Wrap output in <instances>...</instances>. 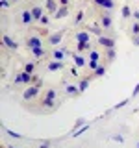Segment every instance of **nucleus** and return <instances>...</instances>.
<instances>
[{
	"label": "nucleus",
	"instance_id": "f257e3e1",
	"mask_svg": "<svg viewBox=\"0 0 139 148\" xmlns=\"http://www.w3.org/2000/svg\"><path fill=\"white\" fill-rule=\"evenodd\" d=\"M56 98H58V92H56V89H48L43 96H41V102H39V104L43 106V108H46V109H54L56 108Z\"/></svg>",
	"mask_w": 139,
	"mask_h": 148
},
{
	"label": "nucleus",
	"instance_id": "f03ea898",
	"mask_svg": "<svg viewBox=\"0 0 139 148\" xmlns=\"http://www.w3.org/2000/svg\"><path fill=\"white\" fill-rule=\"evenodd\" d=\"M39 91H41L39 85H28L24 89V92H22V98H24V100H34V98H37Z\"/></svg>",
	"mask_w": 139,
	"mask_h": 148
},
{
	"label": "nucleus",
	"instance_id": "7ed1b4c3",
	"mask_svg": "<svg viewBox=\"0 0 139 148\" xmlns=\"http://www.w3.org/2000/svg\"><path fill=\"white\" fill-rule=\"evenodd\" d=\"M98 45H102L104 48H115V39L111 35H102L98 37Z\"/></svg>",
	"mask_w": 139,
	"mask_h": 148
},
{
	"label": "nucleus",
	"instance_id": "20e7f679",
	"mask_svg": "<svg viewBox=\"0 0 139 148\" xmlns=\"http://www.w3.org/2000/svg\"><path fill=\"white\" fill-rule=\"evenodd\" d=\"M26 46L28 48H39V46H43V41H41V37H37V35H32V37H28L26 39Z\"/></svg>",
	"mask_w": 139,
	"mask_h": 148
},
{
	"label": "nucleus",
	"instance_id": "39448f33",
	"mask_svg": "<svg viewBox=\"0 0 139 148\" xmlns=\"http://www.w3.org/2000/svg\"><path fill=\"white\" fill-rule=\"evenodd\" d=\"M74 39H76V43H89L91 35H89V32H87V30H83V32H78V34L74 35Z\"/></svg>",
	"mask_w": 139,
	"mask_h": 148
},
{
	"label": "nucleus",
	"instance_id": "423d86ee",
	"mask_svg": "<svg viewBox=\"0 0 139 148\" xmlns=\"http://www.w3.org/2000/svg\"><path fill=\"white\" fill-rule=\"evenodd\" d=\"M63 34H65V32L61 30V32H58V34H50L48 35V45H59V43H61V39H63Z\"/></svg>",
	"mask_w": 139,
	"mask_h": 148
},
{
	"label": "nucleus",
	"instance_id": "0eeeda50",
	"mask_svg": "<svg viewBox=\"0 0 139 148\" xmlns=\"http://www.w3.org/2000/svg\"><path fill=\"white\" fill-rule=\"evenodd\" d=\"M72 56V59H74V65H76L78 69H82V67H85V58H83L82 54H76V52H71Z\"/></svg>",
	"mask_w": 139,
	"mask_h": 148
},
{
	"label": "nucleus",
	"instance_id": "6e6552de",
	"mask_svg": "<svg viewBox=\"0 0 139 148\" xmlns=\"http://www.w3.org/2000/svg\"><path fill=\"white\" fill-rule=\"evenodd\" d=\"M96 6L104 8V9H113L115 8V0H93Z\"/></svg>",
	"mask_w": 139,
	"mask_h": 148
},
{
	"label": "nucleus",
	"instance_id": "1a4fd4ad",
	"mask_svg": "<svg viewBox=\"0 0 139 148\" xmlns=\"http://www.w3.org/2000/svg\"><path fill=\"white\" fill-rule=\"evenodd\" d=\"M45 8L48 9V13H52V15H56V11L59 9V4L56 2V0H46V2H45Z\"/></svg>",
	"mask_w": 139,
	"mask_h": 148
},
{
	"label": "nucleus",
	"instance_id": "9d476101",
	"mask_svg": "<svg viewBox=\"0 0 139 148\" xmlns=\"http://www.w3.org/2000/svg\"><path fill=\"white\" fill-rule=\"evenodd\" d=\"M2 43L6 45L9 50H17V48H19V45H17L15 41H13L11 37H9V35H4V37H2Z\"/></svg>",
	"mask_w": 139,
	"mask_h": 148
},
{
	"label": "nucleus",
	"instance_id": "9b49d317",
	"mask_svg": "<svg viewBox=\"0 0 139 148\" xmlns=\"http://www.w3.org/2000/svg\"><path fill=\"white\" fill-rule=\"evenodd\" d=\"M100 26L104 28V30H109V28H111V17L108 15V13L100 15Z\"/></svg>",
	"mask_w": 139,
	"mask_h": 148
},
{
	"label": "nucleus",
	"instance_id": "f8f14e48",
	"mask_svg": "<svg viewBox=\"0 0 139 148\" xmlns=\"http://www.w3.org/2000/svg\"><path fill=\"white\" fill-rule=\"evenodd\" d=\"M104 58H106V61H115V58H117V50H115V48H104Z\"/></svg>",
	"mask_w": 139,
	"mask_h": 148
},
{
	"label": "nucleus",
	"instance_id": "ddd939ff",
	"mask_svg": "<svg viewBox=\"0 0 139 148\" xmlns=\"http://www.w3.org/2000/svg\"><path fill=\"white\" fill-rule=\"evenodd\" d=\"M30 11H32V15H34V21H41L43 15H45V13H43V8H39V6H34Z\"/></svg>",
	"mask_w": 139,
	"mask_h": 148
},
{
	"label": "nucleus",
	"instance_id": "4468645a",
	"mask_svg": "<svg viewBox=\"0 0 139 148\" xmlns=\"http://www.w3.org/2000/svg\"><path fill=\"white\" fill-rule=\"evenodd\" d=\"M89 83H91V76L89 78H82L80 83H78V89H80V92H85L87 89H89Z\"/></svg>",
	"mask_w": 139,
	"mask_h": 148
},
{
	"label": "nucleus",
	"instance_id": "2eb2a0df",
	"mask_svg": "<svg viewBox=\"0 0 139 148\" xmlns=\"http://www.w3.org/2000/svg\"><path fill=\"white\" fill-rule=\"evenodd\" d=\"M85 30L89 32V34H95V35H98V37H102V35H104V28H102V26H85Z\"/></svg>",
	"mask_w": 139,
	"mask_h": 148
},
{
	"label": "nucleus",
	"instance_id": "dca6fc26",
	"mask_svg": "<svg viewBox=\"0 0 139 148\" xmlns=\"http://www.w3.org/2000/svg\"><path fill=\"white\" fill-rule=\"evenodd\" d=\"M30 52H32V56H34V58H37V59H43L45 56H46V52H45L43 46H39V48H32Z\"/></svg>",
	"mask_w": 139,
	"mask_h": 148
},
{
	"label": "nucleus",
	"instance_id": "f3484780",
	"mask_svg": "<svg viewBox=\"0 0 139 148\" xmlns=\"http://www.w3.org/2000/svg\"><path fill=\"white\" fill-rule=\"evenodd\" d=\"M63 67H65V65H63V61H50L46 69H48L50 72H54V71H61Z\"/></svg>",
	"mask_w": 139,
	"mask_h": 148
},
{
	"label": "nucleus",
	"instance_id": "a211bd4d",
	"mask_svg": "<svg viewBox=\"0 0 139 148\" xmlns=\"http://www.w3.org/2000/svg\"><path fill=\"white\" fill-rule=\"evenodd\" d=\"M69 11H71V9H69V6H59V9L58 11H56V18H63V17H67L69 15Z\"/></svg>",
	"mask_w": 139,
	"mask_h": 148
},
{
	"label": "nucleus",
	"instance_id": "6ab92c4d",
	"mask_svg": "<svg viewBox=\"0 0 139 148\" xmlns=\"http://www.w3.org/2000/svg\"><path fill=\"white\" fill-rule=\"evenodd\" d=\"M85 50H91V43H76V54H83Z\"/></svg>",
	"mask_w": 139,
	"mask_h": 148
},
{
	"label": "nucleus",
	"instance_id": "aec40b11",
	"mask_svg": "<svg viewBox=\"0 0 139 148\" xmlns=\"http://www.w3.org/2000/svg\"><path fill=\"white\" fill-rule=\"evenodd\" d=\"M65 91H67V95H69V96H76V95H80V89H78V85H67V87H65Z\"/></svg>",
	"mask_w": 139,
	"mask_h": 148
},
{
	"label": "nucleus",
	"instance_id": "412c9836",
	"mask_svg": "<svg viewBox=\"0 0 139 148\" xmlns=\"http://www.w3.org/2000/svg\"><path fill=\"white\" fill-rule=\"evenodd\" d=\"M32 21H34V15H32V11L24 9V11H22V22H24V24H30Z\"/></svg>",
	"mask_w": 139,
	"mask_h": 148
},
{
	"label": "nucleus",
	"instance_id": "4be33fe9",
	"mask_svg": "<svg viewBox=\"0 0 139 148\" xmlns=\"http://www.w3.org/2000/svg\"><path fill=\"white\" fill-rule=\"evenodd\" d=\"M104 72H106V65H100L96 71H93V74H91V78H100V76H104Z\"/></svg>",
	"mask_w": 139,
	"mask_h": 148
},
{
	"label": "nucleus",
	"instance_id": "5701e85b",
	"mask_svg": "<svg viewBox=\"0 0 139 148\" xmlns=\"http://www.w3.org/2000/svg\"><path fill=\"white\" fill-rule=\"evenodd\" d=\"M83 122H85V120H83V119H78L76 122H74V126H72V130H71V133H76L78 130H80V128L83 126Z\"/></svg>",
	"mask_w": 139,
	"mask_h": 148
},
{
	"label": "nucleus",
	"instance_id": "b1692460",
	"mask_svg": "<svg viewBox=\"0 0 139 148\" xmlns=\"http://www.w3.org/2000/svg\"><path fill=\"white\" fill-rule=\"evenodd\" d=\"M24 72L34 74L35 72V63H24Z\"/></svg>",
	"mask_w": 139,
	"mask_h": 148
},
{
	"label": "nucleus",
	"instance_id": "393cba45",
	"mask_svg": "<svg viewBox=\"0 0 139 148\" xmlns=\"http://www.w3.org/2000/svg\"><path fill=\"white\" fill-rule=\"evenodd\" d=\"M54 59H56V61H61V59H63V56H65V50H54Z\"/></svg>",
	"mask_w": 139,
	"mask_h": 148
},
{
	"label": "nucleus",
	"instance_id": "a878e982",
	"mask_svg": "<svg viewBox=\"0 0 139 148\" xmlns=\"http://www.w3.org/2000/svg\"><path fill=\"white\" fill-rule=\"evenodd\" d=\"M100 67V59H89V69L91 71H96Z\"/></svg>",
	"mask_w": 139,
	"mask_h": 148
},
{
	"label": "nucleus",
	"instance_id": "bb28decb",
	"mask_svg": "<svg viewBox=\"0 0 139 148\" xmlns=\"http://www.w3.org/2000/svg\"><path fill=\"white\" fill-rule=\"evenodd\" d=\"M120 13H122V17H124V18H128L130 15H132V11H130V6H122Z\"/></svg>",
	"mask_w": 139,
	"mask_h": 148
},
{
	"label": "nucleus",
	"instance_id": "cd10ccee",
	"mask_svg": "<svg viewBox=\"0 0 139 148\" xmlns=\"http://www.w3.org/2000/svg\"><path fill=\"white\" fill-rule=\"evenodd\" d=\"M82 21H83V11H78L76 13V18H74V24H82Z\"/></svg>",
	"mask_w": 139,
	"mask_h": 148
},
{
	"label": "nucleus",
	"instance_id": "c85d7f7f",
	"mask_svg": "<svg viewBox=\"0 0 139 148\" xmlns=\"http://www.w3.org/2000/svg\"><path fill=\"white\" fill-rule=\"evenodd\" d=\"M132 35H139V22H133L132 24Z\"/></svg>",
	"mask_w": 139,
	"mask_h": 148
},
{
	"label": "nucleus",
	"instance_id": "c756f323",
	"mask_svg": "<svg viewBox=\"0 0 139 148\" xmlns=\"http://www.w3.org/2000/svg\"><path fill=\"white\" fill-rule=\"evenodd\" d=\"M87 128H89V126H87V124H85V126H82V128L78 130L76 133H72V137H78V135H82V133H85V130H87Z\"/></svg>",
	"mask_w": 139,
	"mask_h": 148
},
{
	"label": "nucleus",
	"instance_id": "7c9ffc66",
	"mask_svg": "<svg viewBox=\"0 0 139 148\" xmlns=\"http://www.w3.org/2000/svg\"><path fill=\"white\" fill-rule=\"evenodd\" d=\"M89 59H100L98 52H96V50H91V52H89Z\"/></svg>",
	"mask_w": 139,
	"mask_h": 148
},
{
	"label": "nucleus",
	"instance_id": "2f4dec72",
	"mask_svg": "<svg viewBox=\"0 0 139 148\" xmlns=\"http://www.w3.org/2000/svg\"><path fill=\"white\" fill-rule=\"evenodd\" d=\"M8 135L9 137H15V139H22L21 133H15V132H11V130H8Z\"/></svg>",
	"mask_w": 139,
	"mask_h": 148
},
{
	"label": "nucleus",
	"instance_id": "473e14b6",
	"mask_svg": "<svg viewBox=\"0 0 139 148\" xmlns=\"http://www.w3.org/2000/svg\"><path fill=\"white\" fill-rule=\"evenodd\" d=\"M37 34L39 35H48V30H46V28H37Z\"/></svg>",
	"mask_w": 139,
	"mask_h": 148
},
{
	"label": "nucleus",
	"instance_id": "72a5a7b5",
	"mask_svg": "<svg viewBox=\"0 0 139 148\" xmlns=\"http://www.w3.org/2000/svg\"><path fill=\"white\" fill-rule=\"evenodd\" d=\"M39 22H41V24H43V26H46V24H48V22H50V18L46 17V15H43V18H41Z\"/></svg>",
	"mask_w": 139,
	"mask_h": 148
},
{
	"label": "nucleus",
	"instance_id": "f704fd0d",
	"mask_svg": "<svg viewBox=\"0 0 139 148\" xmlns=\"http://www.w3.org/2000/svg\"><path fill=\"white\" fill-rule=\"evenodd\" d=\"M111 139H113V141H117V143H122V141H124V137H122V135H113Z\"/></svg>",
	"mask_w": 139,
	"mask_h": 148
},
{
	"label": "nucleus",
	"instance_id": "c9c22d12",
	"mask_svg": "<svg viewBox=\"0 0 139 148\" xmlns=\"http://www.w3.org/2000/svg\"><path fill=\"white\" fill-rule=\"evenodd\" d=\"M132 43L136 46H139V35H132Z\"/></svg>",
	"mask_w": 139,
	"mask_h": 148
},
{
	"label": "nucleus",
	"instance_id": "e433bc0d",
	"mask_svg": "<svg viewBox=\"0 0 139 148\" xmlns=\"http://www.w3.org/2000/svg\"><path fill=\"white\" fill-rule=\"evenodd\" d=\"M39 148H50V141H43L39 145Z\"/></svg>",
	"mask_w": 139,
	"mask_h": 148
},
{
	"label": "nucleus",
	"instance_id": "4c0bfd02",
	"mask_svg": "<svg viewBox=\"0 0 139 148\" xmlns=\"http://www.w3.org/2000/svg\"><path fill=\"white\" fill-rule=\"evenodd\" d=\"M126 104H128V100H122V102H120V104H117V106H115L113 109H120V108H122V106H126Z\"/></svg>",
	"mask_w": 139,
	"mask_h": 148
},
{
	"label": "nucleus",
	"instance_id": "58836bf2",
	"mask_svg": "<svg viewBox=\"0 0 139 148\" xmlns=\"http://www.w3.org/2000/svg\"><path fill=\"white\" fill-rule=\"evenodd\" d=\"M137 95H139V83L133 87V91H132V96H137Z\"/></svg>",
	"mask_w": 139,
	"mask_h": 148
},
{
	"label": "nucleus",
	"instance_id": "ea45409f",
	"mask_svg": "<svg viewBox=\"0 0 139 148\" xmlns=\"http://www.w3.org/2000/svg\"><path fill=\"white\" fill-rule=\"evenodd\" d=\"M71 76H80V74H78V69H76V67H72V69H71Z\"/></svg>",
	"mask_w": 139,
	"mask_h": 148
},
{
	"label": "nucleus",
	"instance_id": "a19ab883",
	"mask_svg": "<svg viewBox=\"0 0 139 148\" xmlns=\"http://www.w3.org/2000/svg\"><path fill=\"white\" fill-rule=\"evenodd\" d=\"M19 83H22V80H21V72L15 76V85H19Z\"/></svg>",
	"mask_w": 139,
	"mask_h": 148
},
{
	"label": "nucleus",
	"instance_id": "79ce46f5",
	"mask_svg": "<svg viewBox=\"0 0 139 148\" xmlns=\"http://www.w3.org/2000/svg\"><path fill=\"white\" fill-rule=\"evenodd\" d=\"M2 8H4V9L9 8V0H2Z\"/></svg>",
	"mask_w": 139,
	"mask_h": 148
},
{
	"label": "nucleus",
	"instance_id": "37998d69",
	"mask_svg": "<svg viewBox=\"0 0 139 148\" xmlns=\"http://www.w3.org/2000/svg\"><path fill=\"white\" fill-rule=\"evenodd\" d=\"M69 2L71 0H59V6H69Z\"/></svg>",
	"mask_w": 139,
	"mask_h": 148
},
{
	"label": "nucleus",
	"instance_id": "c03bdc74",
	"mask_svg": "<svg viewBox=\"0 0 139 148\" xmlns=\"http://www.w3.org/2000/svg\"><path fill=\"white\" fill-rule=\"evenodd\" d=\"M133 18H137V21H139V11H133Z\"/></svg>",
	"mask_w": 139,
	"mask_h": 148
},
{
	"label": "nucleus",
	"instance_id": "a18cd8bd",
	"mask_svg": "<svg viewBox=\"0 0 139 148\" xmlns=\"http://www.w3.org/2000/svg\"><path fill=\"white\" fill-rule=\"evenodd\" d=\"M11 2H19V0H11Z\"/></svg>",
	"mask_w": 139,
	"mask_h": 148
},
{
	"label": "nucleus",
	"instance_id": "49530a36",
	"mask_svg": "<svg viewBox=\"0 0 139 148\" xmlns=\"http://www.w3.org/2000/svg\"><path fill=\"white\" fill-rule=\"evenodd\" d=\"M9 148H17V146H9Z\"/></svg>",
	"mask_w": 139,
	"mask_h": 148
},
{
	"label": "nucleus",
	"instance_id": "de8ad7c7",
	"mask_svg": "<svg viewBox=\"0 0 139 148\" xmlns=\"http://www.w3.org/2000/svg\"><path fill=\"white\" fill-rule=\"evenodd\" d=\"M137 148H139V143H137Z\"/></svg>",
	"mask_w": 139,
	"mask_h": 148
}]
</instances>
